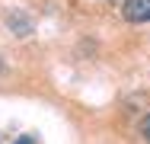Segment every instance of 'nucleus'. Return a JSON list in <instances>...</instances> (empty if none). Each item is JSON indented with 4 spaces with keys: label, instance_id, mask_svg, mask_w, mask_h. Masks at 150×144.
<instances>
[{
    "label": "nucleus",
    "instance_id": "obj_1",
    "mask_svg": "<svg viewBox=\"0 0 150 144\" xmlns=\"http://www.w3.org/2000/svg\"><path fill=\"white\" fill-rule=\"evenodd\" d=\"M121 16L128 23H150V0H125Z\"/></svg>",
    "mask_w": 150,
    "mask_h": 144
},
{
    "label": "nucleus",
    "instance_id": "obj_2",
    "mask_svg": "<svg viewBox=\"0 0 150 144\" xmlns=\"http://www.w3.org/2000/svg\"><path fill=\"white\" fill-rule=\"evenodd\" d=\"M141 135H144V141L150 144V115H144V118H141Z\"/></svg>",
    "mask_w": 150,
    "mask_h": 144
},
{
    "label": "nucleus",
    "instance_id": "obj_3",
    "mask_svg": "<svg viewBox=\"0 0 150 144\" xmlns=\"http://www.w3.org/2000/svg\"><path fill=\"white\" fill-rule=\"evenodd\" d=\"M16 144H32V141H29V138H19V141H16Z\"/></svg>",
    "mask_w": 150,
    "mask_h": 144
}]
</instances>
